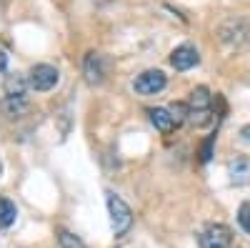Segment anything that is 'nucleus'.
Returning a JSON list of instances; mask_svg holds the SVG:
<instances>
[{
	"mask_svg": "<svg viewBox=\"0 0 250 248\" xmlns=\"http://www.w3.org/2000/svg\"><path fill=\"white\" fill-rule=\"evenodd\" d=\"M5 70H8V53L3 50V73H5Z\"/></svg>",
	"mask_w": 250,
	"mask_h": 248,
	"instance_id": "obj_17",
	"label": "nucleus"
},
{
	"mask_svg": "<svg viewBox=\"0 0 250 248\" xmlns=\"http://www.w3.org/2000/svg\"><path fill=\"white\" fill-rule=\"evenodd\" d=\"M228 171H230L233 183H245L250 178V163L243 160V158H238V160H233L230 165H228Z\"/></svg>",
	"mask_w": 250,
	"mask_h": 248,
	"instance_id": "obj_10",
	"label": "nucleus"
},
{
	"mask_svg": "<svg viewBox=\"0 0 250 248\" xmlns=\"http://www.w3.org/2000/svg\"><path fill=\"white\" fill-rule=\"evenodd\" d=\"M230 243H233V231L223 223H210L198 233L200 248H230Z\"/></svg>",
	"mask_w": 250,
	"mask_h": 248,
	"instance_id": "obj_3",
	"label": "nucleus"
},
{
	"mask_svg": "<svg viewBox=\"0 0 250 248\" xmlns=\"http://www.w3.org/2000/svg\"><path fill=\"white\" fill-rule=\"evenodd\" d=\"M213 106V98H210V90L205 86H198L193 93H190V100H188V108H190V115L188 120L193 123V126H205V123H210V111Z\"/></svg>",
	"mask_w": 250,
	"mask_h": 248,
	"instance_id": "obj_2",
	"label": "nucleus"
},
{
	"mask_svg": "<svg viewBox=\"0 0 250 248\" xmlns=\"http://www.w3.org/2000/svg\"><path fill=\"white\" fill-rule=\"evenodd\" d=\"M60 80V73L55 66H48V63H40V66H33L30 73H28V86L30 90H50L58 86Z\"/></svg>",
	"mask_w": 250,
	"mask_h": 248,
	"instance_id": "obj_5",
	"label": "nucleus"
},
{
	"mask_svg": "<svg viewBox=\"0 0 250 248\" xmlns=\"http://www.w3.org/2000/svg\"><path fill=\"white\" fill-rule=\"evenodd\" d=\"M240 138H243L245 143H250V123H248V126H245V128L240 131Z\"/></svg>",
	"mask_w": 250,
	"mask_h": 248,
	"instance_id": "obj_16",
	"label": "nucleus"
},
{
	"mask_svg": "<svg viewBox=\"0 0 250 248\" xmlns=\"http://www.w3.org/2000/svg\"><path fill=\"white\" fill-rule=\"evenodd\" d=\"M3 111L8 118H18L28 111V98L25 95H10L5 93V100H3Z\"/></svg>",
	"mask_w": 250,
	"mask_h": 248,
	"instance_id": "obj_9",
	"label": "nucleus"
},
{
	"mask_svg": "<svg viewBox=\"0 0 250 248\" xmlns=\"http://www.w3.org/2000/svg\"><path fill=\"white\" fill-rule=\"evenodd\" d=\"M148 115H150V123H153L160 133H168V131H173V126H175V120H173V115H170L168 108H150Z\"/></svg>",
	"mask_w": 250,
	"mask_h": 248,
	"instance_id": "obj_8",
	"label": "nucleus"
},
{
	"mask_svg": "<svg viewBox=\"0 0 250 248\" xmlns=\"http://www.w3.org/2000/svg\"><path fill=\"white\" fill-rule=\"evenodd\" d=\"M165 86H168V78H165V73L158 70V68L143 70L140 75L133 78V90H135L138 95H155V93H160Z\"/></svg>",
	"mask_w": 250,
	"mask_h": 248,
	"instance_id": "obj_4",
	"label": "nucleus"
},
{
	"mask_svg": "<svg viewBox=\"0 0 250 248\" xmlns=\"http://www.w3.org/2000/svg\"><path fill=\"white\" fill-rule=\"evenodd\" d=\"M213 143H215V135H210V138L205 140L203 153H200V160H203V163H208V160H210V156H213Z\"/></svg>",
	"mask_w": 250,
	"mask_h": 248,
	"instance_id": "obj_15",
	"label": "nucleus"
},
{
	"mask_svg": "<svg viewBox=\"0 0 250 248\" xmlns=\"http://www.w3.org/2000/svg\"><path fill=\"white\" fill-rule=\"evenodd\" d=\"M60 243H62V248H85L78 236H73L68 231H60Z\"/></svg>",
	"mask_w": 250,
	"mask_h": 248,
	"instance_id": "obj_14",
	"label": "nucleus"
},
{
	"mask_svg": "<svg viewBox=\"0 0 250 248\" xmlns=\"http://www.w3.org/2000/svg\"><path fill=\"white\" fill-rule=\"evenodd\" d=\"M110 68V60L103 55V53H88L85 55V63H83V70H85V80L90 86H100L108 75Z\"/></svg>",
	"mask_w": 250,
	"mask_h": 248,
	"instance_id": "obj_6",
	"label": "nucleus"
},
{
	"mask_svg": "<svg viewBox=\"0 0 250 248\" xmlns=\"http://www.w3.org/2000/svg\"><path fill=\"white\" fill-rule=\"evenodd\" d=\"M168 111H170V115H173V120H175V126L185 123L188 115H190V108H188V103H173Z\"/></svg>",
	"mask_w": 250,
	"mask_h": 248,
	"instance_id": "obj_12",
	"label": "nucleus"
},
{
	"mask_svg": "<svg viewBox=\"0 0 250 248\" xmlns=\"http://www.w3.org/2000/svg\"><path fill=\"white\" fill-rule=\"evenodd\" d=\"M105 201H108V213H110L113 233L115 236H125L130 231V225H133V211L128 208V203H125L118 193H113V191L105 193Z\"/></svg>",
	"mask_w": 250,
	"mask_h": 248,
	"instance_id": "obj_1",
	"label": "nucleus"
},
{
	"mask_svg": "<svg viewBox=\"0 0 250 248\" xmlns=\"http://www.w3.org/2000/svg\"><path fill=\"white\" fill-rule=\"evenodd\" d=\"M238 223H240V228L245 233H250V201L240 203V208H238Z\"/></svg>",
	"mask_w": 250,
	"mask_h": 248,
	"instance_id": "obj_13",
	"label": "nucleus"
},
{
	"mask_svg": "<svg viewBox=\"0 0 250 248\" xmlns=\"http://www.w3.org/2000/svg\"><path fill=\"white\" fill-rule=\"evenodd\" d=\"M0 208H3V218H0V225L8 231L10 225L15 223V218H18V205L10 201V198H3L0 201Z\"/></svg>",
	"mask_w": 250,
	"mask_h": 248,
	"instance_id": "obj_11",
	"label": "nucleus"
},
{
	"mask_svg": "<svg viewBox=\"0 0 250 248\" xmlns=\"http://www.w3.org/2000/svg\"><path fill=\"white\" fill-rule=\"evenodd\" d=\"M198 63H200V53H198V48L190 45V43H183V45H178V48L170 53V66H173L175 70H190V68L198 66Z\"/></svg>",
	"mask_w": 250,
	"mask_h": 248,
	"instance_id": "obj_7",
	"label": "nucleus"
}]
</instances>
